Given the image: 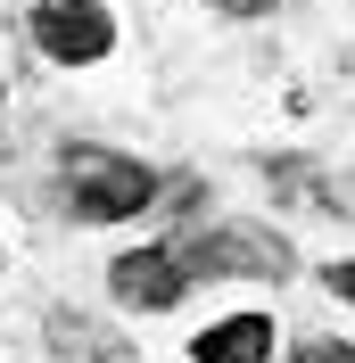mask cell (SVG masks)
Returning <instances> with one entry per match:
<instances>
[{
	"mask_svg": "<svg viewBox=\"0 0 355 363\" xmlns=\"http://www.w3.org/2000/svg\"><path fill=\"white\" fill-rule=\"evenodd\" d=\"M207 9H215V17H273L281 0H207Z\"/></svg>",
	"mask_w": 355,
	"mask_h": 363,
	"instance_id": "9",
	"label": "cell"
},
{
	"mask_svg": "<svg viewBox=\"0 0 355 363\" xmlns=\"http://www.w3.org/2000/svg\"><path fill=\"white\" fill-rule=\"evenodd\" d=\"M25 33H33V50H42L50 67H99L116 50V17L99 0H33L25 9Z\"/></svg>",
	"mask_w": 355,
	"mask_h": 363,
	"instance_id": "3",
	"label": "cell"
},
{
	"mask_svg": "<svg viewBox=\"0 0 355 363\" xmlns=\"http://www.w3.org/2000/svg\"><path fill=\"white\" fill-rule=\"evenodd\" d=\"M108 289L124 314H174L182 297H190V272H182L174 240H149V248H124L108 264Z\"/></svg>",
	"mask_w": 355,
	"mask_h": 363,
	"instance_id": "4",
	"label": "cell"
},
{
	"mask_svg": "<svg viewBox=\"0 0 355 363\" xmlns=\"http://www.w3.org/2000/svg\"><path fill=\"white\" fill-rule=\"evenodd\" d=\"M190 281H289V240L273 223H199L190 240H174Z\"/></svg>",
	"mask_w": 355,
	"mask_h": 363,
	"instance_id": "2",
	"label": "cell"
},
{
	"mask_svg": "<svg viewBox=\"0 0 355 363\" xmlns=\"http://www.w3.org/2000/svg\"><path fill=\"white\" fill-rule=\"evenodd\" d=\"M281 363H355V347L347 339H306V347H289Z\"/></svg>",
	"mask_w": 355,
	"mask_h": 363,
	"instance_id": "7",
	"label": "cell"
},
{
	"mask_svg": "<svg viewBox=\"0 0 355 363\" xmlns=\"http://www.w3.org/2000/svg\"><path fill=\"white\" fill-rule=\"evenodd\" d=\"M50 355L58 363H124V339L108 322L75 314V306H50Z\"/></svg>",
	"mask_w": 355,
	"mask_h": 363,
	"instance_id": "6",
	"label": "cell"
},
{
	"mask_svg": "<svg viewBox=\"0 0 355 363\" xmlns=\"http://www.w3.org/2000/svg\"><path fill=\"white\" fill-rule=\"evenodd\" d=\"M157 190H165V174L124 157V149H99V140H67L58 149V206L75 223H133V215L157 206Z\"/></svg>",
	"mask_w": 355,
	"mask_h": 363,
	"instance_id": "1",
	"label": "cell"
},
{
	"mask_svg": "<svg viewBox=\"0 0 355 363\" xmlns=\"http://www.w3.org/2000/svg\"><path fill=\"white\" fill-rule=\"evenodd\" d=\"M0 99H9V83H0Z\"/></svg>",
	"mask_w": 355,
	"mask_h": 363,
	"instance_id": "10",
	"label": "cell"
},
{
	"mask_svg": "<svg viewBox=\"0 0 355 363\" xmlns=\"http://www.w3.org/2000/svg\"><path fill=\"white\" fill-rule=\"evenodd\" d=\"M322 289H331L339 306H355V256H339V264H322Z\"/></svg>",
	"mask_w": 355,
	"mask_h": 363,
	"instance_id": "8",
	"label": "cell"
},
{
	"mask_svg": "<svg viewBox=\"0 0 355 363\" xmlns=\"http://www.w3.org/2000/svg\"><path fill=\"white\" fill-rule=\"evenodd\" d=\"M199 363H273V314H223L190 339Z\"/></svg>",
	"mask_w": 355,
	"mask_h": 363,
	"instance_id": "5",
	"label": "cell"
}]
</instances>
